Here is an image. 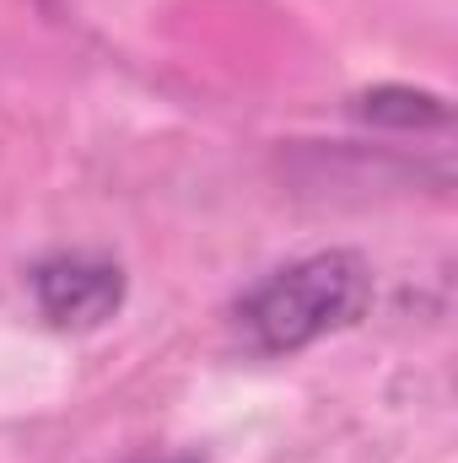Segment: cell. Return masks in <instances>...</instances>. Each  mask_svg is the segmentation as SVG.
<instances>
[{"label": "cell", "mask_w": 458, "mask_h": 463, "mask_svg": "<svg viewBox=\"0 0 458 463\" xmlns=\"http://www.w3.org/2000/svg\"><path fill=\"white\" fill-rule=\"evenodd\" d=\"M372 297V269L361 253H308L259 275L232 302V329L253 355H291L361 318Z\"/></svg>", "instance_id": "cell-1"}, {"label": "cell", "mask_w": 458, "mask_h": 463, "mask_svg": "<svg viewBox=\"0 0 458 463\" xmlns=\"http://www.w3.org/2000/svg\"><path fill=\"white\" fill-rule=\"evenodd\" d=\"M38 313L54 329H103L124 307V269L98 248H60L43 253L27 275Z\"/></svg>", "instance_id": "cell-2"}, {"label": "cell", "mask_w": 458, "mask_h": 463, "mask_svg": "<svg viewBox=\"0 0 458 463\" xmlns=\"http://www.w3.org/2000/svg\"><path fill=\"white\" fill-rule=\"evenodd\" d=\"M361 114L372 124H399V129H415V124H448V109L426 92H405V87H383V92H367L361 98Z\"/></svg>", "instance_id": "cell-3"}, {"label": "cell", "mask_w": 458, "mask_h": 463, "mask_svg": "<svg viewBox=\"0 0 458 463\" xmlns=\"http://www.w3.org/2000/svg\"><path fill=\"white\" fill-rule=\"evenodd\" d=\"M146 463H200V458H189V453H173V458H146Z\"/></svg>", "instance_id": "cell-4"}]
</instances>
